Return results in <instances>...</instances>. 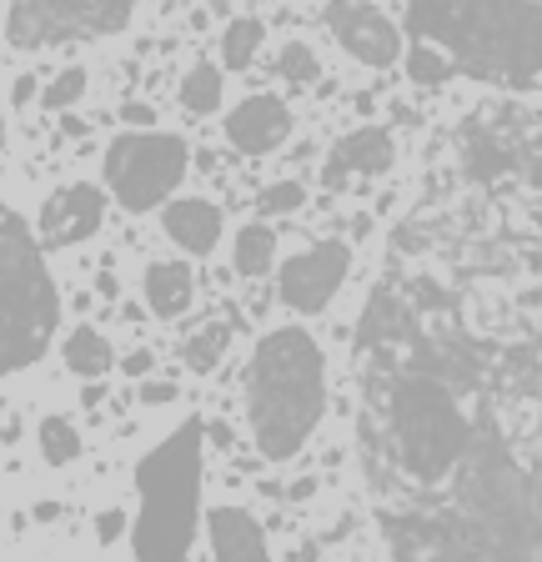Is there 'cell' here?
Listing matches in <instances>:
<instances>
[{"label": "cell", "instance_id": "cell-1", "mask_svg": "<svg viewBox=\"0 0 542 562\" xmlns=\"http://www.w3.org/2000/svg\"><path fill=\"white\" fill-rule=\"evenodd\" d=\"M407 357L372 372L366 462L382 507V538L397 558H538V472L483 402V362L462 337L417 331L392 292Z\"/></svg>", "mask_w": 542, "mask_h": 562}, {"label": "cell", "instance_id": "cell-2", "mask_svg": "<svg viewBox=\"0 0 542 562\" xmlns=\"http://www.w3.org/2000/svg\"><path fill=\"white\" fill-rule=\"evenodd\" d=\"M407 35L437 46L472 81L538 91L542 0H413Z\"/></svg>", "mask_w": 542, "mask_h": 562}, {"label": "cell", "instance_id": "cell-3", "mask_svg": "<svg viewBox=\"0 0 542 562\" xmlns=\"http://www.w3.org/2000/svg\"><path fill=\"white\" fill-rule=\"evenodd\" d=\"M327 412V351L307 327H276L257 341L247 372V422L261 457L292 462Z\"/></svg>", "mask_w": 542, "mask_h": 562}, {"label": "cell", "instance_id": "cell-4", "mask_svg": "<svg viewBox=\"0 0 542 562\" xmlns=\"http://www.w3.org/2000/svg\"><path fill=\"white\" fill-rule=\"evenodd\" d=\"M60 292L46 271L36 232L0 196V376L36 367L56 341Z\"/></svg>", "mask_w": 542, "mask_h": 562}, {"label": "cell", "instance_id": "cell-5", "mask_svg": "<svg viewBox=\"0 0 542 562\" xmlns=\"http://www.w3.org/2000/svg\"><path fill=\"white\" fill-rule=\"evenodd\" d=\"M136 527L131 552L136 558H187L196 542V507H201V422L187 417L166 432L161 447L142 457L136 468Z\"/></svg>", "mask_w": 542, "mask_h": 562}, {"label": "cell", "instance_id": "cell-6", "mask_svg": "<svg viewBox=\"0 0 542 562\" xmlns=\"http://www.w3.org/2000/svg\"><path fill=\"white\" fill-rule=\"evenodd\" d=\"M187 140L171 136V131L142 126L106 146V187L116 191V201L126 211H151L187 181Z\"/></svg>", "mask_w": 542, "mask_h": 562}, {"label": "cell", "instance_id": "cell-7", "mask_svg": "<svg viewBox=\"0 0 542 562\" xmlns=\"http://www.w3.org/2000/svg\"><path fill=\"white\" fill-rule=\"evenodd\" d=\"M142 0H11L5 35L15 50L71 46V41H101L126 31Z\"/></svg>", "mask_w": 542, "mask_h": 562}, {"label": "cell", "instance_id": "cell-8", "mask_svg": "<svg viewBox=\"0 0 542 562\" xmlns=\"http://www.w3.org/2000/svg\"><path fill=\"white\" fill-rule=\"evenodd\" d=\"M347 271H352V246L347 241H317L307 251L282 261V277H276V292L292 312L317 316L331 306V296L342 292Z\"/></svg>", "mask_w": 542, "mask_h": 562}, {"label": "cell", "instance_id": "cell-9", "mask_svg": "<svg viewBox=\"0 0 542 562\" xmlns=\"http://www.w3.org/2000/svg\"><path fill=\"white\" fill-rule=\"evenodd\" d=\"M327 31L337 35V46L347 56H357L362 66H392L402 50V35L377 5H362V0H331L327 5Z\"/></svg>", "mask_w": 542, "mask_h": 562}, {"label": "cell", "instance_id": "cell-10", "mask_svg": "<svg viewBox=\"0 0 542 562\" xmlns=\"http://www.w3.org/2000/svg\"><path fill=\"white\" fill-rule=\"evenodd\" d=\"M101 222H106V196H101V187H91V181H71V187L50 191L46 206H41V241L46 246H76V241H86V236L101 232Z\"/></svg>", "mask_w": 542, "mask_h": 562}, {"label": "cell", "instance_id": "cell-11", "mask_svg": "<svg viewBox=\"0 0 542 562\" xmlns=\"http://www.w3.org/2000/svg\"><path fill=\"white\" fill-rule=\"evenodd\" d=\"M286 136H292V111H286V101H276V95H251V101H241L232 116H226V140L247 156L276 151Z\"/></svg>", "mask_w": 542, "mask_h": 562}, {"label": "cell", "instance_id": "cell-12", "mask_svg": "<svg viewBox=\"0 0 542 562\" xmlns=\"http://www.w3.org/2000/svg\"><path fill=\"white\" fill-rule=\"evenodd\" d=\"M392 161H397V151H392V136L382 126H357L347 131L337 146H331L327 156V187H347V176H382L392 171Z\"/></svg>", "mask_w": 542, "mask_h": 562}, {"label": "cell", "instance_id": "cell-13", "mask_svg": "<svg viewBox=\"0 0 542 562\" xmlns=\"http://www.w3.org/2000/svg\"><path fill=\"white\" fill-rule=\"evenodd\" d=\"M161 226L187 257H212L216 241H222V211H216L212 201H196V196L171 201L166 216H161Z\"/></svg>", "mask_w": 542, "mask_h": 562}, {"label": "cell", "instance_id": "cell-14", "mask_svg": "<svg viewBox=\"0 0 542 562\" xmlns=\"http://www.w3.org/2000/svg\"><path fill=\"white\" fill-rule=\"evenodd\" d=\"M206 532H212V552L226 562H261L267 558V532L247 507H216L206 517Z\"/></svg>", "mask_w": 542, "mask_h": 562}, {"label": "cell", "instance_id": "cell-15", "mask_svg": "<svg viewBox=\"0 0 542 562\" xmlns=\"http://www.w3.org/2000/svg\"><path fill=\"white\" fill-rule=\"evenodd\" d=\"M146 306L156 316H181L196 296V281H191V267L187 261H151L146 267Z\"/></svg>", "mask_w": 542, "mask_h": 562}, {"label": "cell", "instance_id": "cell-16", "mask_svg": "<svg viewBox=\"0 0 542 562\" xmlns=\"http://www.w3.org/2000/svg\"><path fill=\"white\" fill-rule=\"evenodd\" d=\"M60 357H66V372L86 376V382H95V376H106L111 362H116V351H111V341L101 337L95 327H76L71 337H66V347H60Z\"/></svg>", "mask_w": 542, "mask_h": 562}, {"label": "cell", "instance_id": "cell-17", "mask_svg": "<svg viewBox=\"0 0 542 562\" xmlns=\"http://www.w3.org/2000/svg\"><path fill=\"white\" fill-rule=\"evenodd\" d=\"M271 261H276V236H271V226L251 222L236 232V251H232V267L241 271V277H267Z\"/></svg>", "mask_w": 542, "mask_h": 562}, {"label": "cell", "instance_id": "cell-18", "mask_svg": "<svg viewBox=\"0 0 542 562\" xmlns=\"http://www.w3.org/2000/svg\"><path fill=\"white\" fill-rule=\"evenodd\" d=\"M226 347H232V327H226V322H206V327H196L187 337L181 362H187L196 376H206V372H216V367H222Z\"/></svg>", "mask_w": 542, "mask_h": 562}, {"label": "cell", "instance_id": "cell-19", "mask_svg": "<svg viewBox=\"0 0 542 562\" xmlns=\"http://www.w3.org/2000/svg\"><path fill=\"white\" fill-rule=\"evenodd\" d=\"M226 101V81H222V70L216 66H191L187 76H181V105H187L191 116H212V111H222Z\"/></svg>", "mask_w": 542, "mask_h": 562}, {"label": "cell", "instance_id": "cell-20", "mask_svg": "<svg viewBox=\"0 0 542 562\" xmlns=\"http://www.w3.org/2000/svg\"><path fill=\"white\" fill-rule=\"evenodd\" d=\"M36 442H41V457H46L50 468H71L76 457H81V432H76L71 417H46L36 427Z\"/></svg>", "mask_w": 542, "mask_h": 562}, {"label": "cell", "instance_id": "cell-21", "mask_svg": "<svg viewBox=\"0 0 542 562\" xmlns=\"http://www.w3.org/2000/svg\"><path fill=\"white\" fill-rule=\"evenodd\" d=\"M261 35H267V25L251 21V15L232 21V25L222 31V60H226L232 70H247L251 60H257V50H261Z\"/></svg>", "mask_w": 542, "mask_h": 562}, {"label": "cell", "instance_id": "cell-22", "mask_svg": "<svg viewBox=\"0 0 542 562\" xmlns=\"http://www.w3.org/2000/svg\"><path fill=\"white\" fill-rule=\"evenodd\" d=\"M407 76H413L417 86H427V91H437V86H448L458 70H452V60L442 56L437 46H427V41H413V50H407Z\"/></svg>", "mask_w": 542, "mask_h": 562}, {"label": "cell", "instance_id": "cell-23", "mask_svg": "<svg viewBox=\"0 0 542 562\" xmlns=\"http://www.w3.org/2000/svg\"><path fill=\"white\" fill-rule=\"evenodd\" d=\"M276 76H286V81H296V86H307V81H317V50L312 46H302V41H286L282 50H276Z\"/></svg>", "mask_w": 542, "mask_h": 562}, {"label": "cell", "instance_id": "cell-24", "mask_svg": "<svg viewBox=\"0 0 542 562\" xmlns=\"http://www.w3.org/2000/svg\"><path fill=\"white\" fill-rule=\"evenodd\" d=\"M302 201H307L302 181H271L257 196V206H261V216H292V211H302Z\"/></svg>", "mask_w": 542, "mask_h": 562}, {"label": "cell", "instance_id": "cell-25", "mask_svg": "<svg viewBox=\"0 0 542 562\" xmlns=\"http://www.w3.org/2000/svg\"><path fill=\"white\" fill-rule=\"evenodd\" d=\"M86 95V70L71 66V70H60L56 81L41 91V101H46V111H66V105H76Z\"/></svg>", "mask_w": 542, "mask_h": 562}, {"label": "cell", "instance_id": "cell-26", "mask_svg": "<svg viewBox=\"0 0 542 562\" xmlns=\"http://www.w3.org/2000/svg\"><path fill=\"white\" fill-rule=\"evenodd\" d=\"M121 532H126V513H121V507H106V513H95V542H101V548H116Z\"/></svg>", "mask_w": 542, "mask_h": 562}, {"label": "cell", "instance_id": "cell-27", "mask_svg": "<svg viewBox=\"0 0 542 562\" xmlns=\"http://www.w3.org/2000/svg\"><path fill=\"white\" fill-rule=\"evenodd\" d=\"M177 402V382H146L142 376V407H171Z\"/></svg>", "mask_w": 542, "mask_h": 562}, {"label": "cell", "instance_id": "cell-28", "mask_svg": "<svg viewBox=\"0 0 542 562\" xmlns=\"http://www.w3.org/2000/svg\"><path fill=\"white\" fill-rule=\"evenodd\" d=\"M151 367H156V357L146 347H136V351H126V357H121V372L136 376V382H142V376H151Z\"/></svg>", "mask_w": 542, "mask_h": 562}, {"label": "cell", "instance_id": "cell-29", "mask_svg": "<svg viewBox=\"0 0 542 562\" xmlns=\"http://www.w3.org/2000/svg\"><path fill=\"white\" fill-rule=\"evenodd\" d=\"M121 121H126V126H156V111L142 101H131V105H121Z\"/></svg>", "mask_w": 542, "mask_h": 562}, {"label": "cell", "instance_id": "cell-30", "mask_svg": "<svg viewBox=\"0 0 542 562\" xmlns=\"http://www.w3.org/2000/svg\"><path fill=\"white\" fill-rule=\"evenodd\" d=\"M95 296H106V302H116V296H121V281L111 277V271H101V277H95Z\"/></svg>", "mask_w": 542, "mask_h": 562}, {"label": "cell", "instance_id": "cell-31", "mask_svg": "<svg viewBox=\"0 0 542 562\" xmlns=\"http://www.w3.org/2000/svg\"><path fill=\"white\" fill-rule=\"evenodd\" d=\"M11 95H15V105H31V101H36V76H21Z\"/></svg>", "mask_w": 542, "mask_h": 562}, {"label": "cell", "instance_id": "cell-32", "mask_svg": "<svg viewBox=\"0 0 542 562\" xmlns=\"http://www.w3.org/2000/svg\"><path fill=\"white\" fill-rule=\"evenodd\" d=\"M212 442L216 447H232V427H226V422H212Z\"/></svg>", "mask_w": 542, "mask_h": 562}, {"label": "cell", "instance_id": "cell-33", "mask_svg": "<svg viewBox=\"0 0 542 562\" xmlns=\"http://www.w3.org/2000/svg\"><path fill=\"white\" fill-rule=\"evenodd\" d=\"M36 517H41V522H56L60 507H56V503H41V507H36Z\"/></svg>", "mask_w": 542, "mask_h": 562}, {"label": "cell", "instance_id": "cell-34", "mask_svg": "<svg viewBox=\"0 0 542 562\" xmlns=\"http://www.w3.org/2000/svg\"><path fill=\"white\" fill-rule=\"evenodd\" d=\"M206 5H212V15H232L236 0H206Z\"/></svg>", "mask_w": 542, "mask_h": 562}, {"label": "cell", "instance_id": "cell-35", "mask_svg": "<svg viewBox=\"0 0 542 562\" xmlns=\"http://www.w3.org/2000/svg\"><path fill=\"white\" fill-rule=\"evenodd\" d=\"M0 146H5V116H0Z\"/></svg>", "mask_w": 542, "mask_h": 562}]
</instances>
